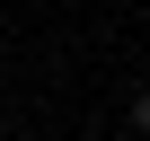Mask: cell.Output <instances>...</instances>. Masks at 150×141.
Here are the masks:
<instances>
[{
  "instance_id": "1",
  "label": "cell",
  "mask_w": 150,
  "mask_h": 141,
  "mask_svg": "<svg viewBox=\"0 0 150 141\" xmlns=\"http://www.w3.org/2000/svg\"><path fill=\"white\" fill-rule=\"evenodd\" d=\"M132 132H141V141H150V88H141V97H132Z\"/></svg>"
}]
</instances>
